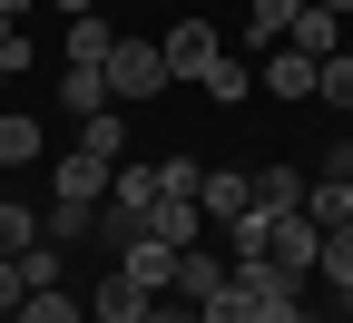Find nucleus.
I'll list each match as a JSON object with an SVG mask.
<instances>
[{"mask_svg":"<svg viewBox=\"0 0 353 323\" xmlns=\"http://www.w3.org/2000/svg\"><path fill=\"white\" fill-rule=\"evenodd\" d=\"M99 79H108L118 108H138V98H157V88H167V50H157V39H118V50L99 59Z\"/></svg>","mask_w":353,"mask_h":323,"instance_id":"nucleus-1","label":"nucleus"},{"mask_svg":"<svg viewBox=\"0 0 353 323\" xmlns=\"http://www.w3.org/2000/svg\"><path fill=\"white\" fill-rule=\"evenodd\" d=\"M255 216H265V206H255ZM265 255L304 284V274H314V255H324V225L304 216V206H275V216H265Z\"/></svg>","mask_w":353,"mask_h":323,"instance_id":"nucleus-2","label":"nucleus"},{"mask_svg":"<svg viewBox=\"0 0 353 323\" xmlns=\"http://www.w3.org/2000/svg\"><path fill=\"white\" fill-rule=\"evenodd\" d=\"M157 50H167V79H206L216 59H226V39H216V20H196V10H187V20L157 39Z\"/></svg>","mask_w":353,"mask_h":323,"instance_id":"nucleus-3","label":"nucleus"},{"mask_svg":"<svg viewBox=\"0 0 353 323\" xmlns=\"http://www.w3.org/2000/svg\"><path fill=\"white\" fill-rule=\"evenodd\" d=\"M245 206H255V176H245V167H206V176H196V216L216 225V236H226Z\"/></svg>","mask_w":353,"mask_h":323,"instance_id":"nucleus-4","label":"nucleus"},{"mask_svg":"<svg viewBox=\"0 0 353 323\" xmlns=\"http://www.w3.org/2000/svg\"><path fill=\"white\" fill-rule=\"evenodd\" d=\"M108 176H118L108 157L69 147V157H59V176H50V206H99V196H108Z\"/></svg>","mask_w":353,"mask_h":323,"instance_id":"nucleus-5","label":"nucleus"},{"mask_svg":"<svg viewBox=\"0 0 353 323\" xmlns=\"http://www.w3.org/2000/svg\"><path fill=\"white\" fill-rule=\"evenodd\" d=\"M176 255H187V245H167V236H128V245H118V274L148 284V294H167V284H176Z\"/></svg>","mask_w":353,"mask_h":323,"instance_id":"nucleus-6","label":"nucleus"},{"mask_svg":"<svg viewBox=\"0 0 353 323\" xmlns=\"http://www.w3.org/2000/svg\"><path fill=\"white\" fill-rule=\"evenodd\" d=\"M314 69H324V59H304V50L275 39V50L255 59V88H265V98H314Z\"/></svg>","mask_w":353,"mask_h":323,"instance_id":"nucleus-7","label":"nucleus"},{"mask_svg":"<svg viewBox=\"0 0 353 323\" xmlns=\"http://www.w3.org/2000/svg\"><path fill=\"white\" fill-rule=\"evenodd\" d=\"M226 274H236V264L216 255V245H187V255H176V284H167V294H187V304H206L216 284H226Z\"/></svg>","mask_w":353,"mask_h":323,"instance_id":"nucleus-8","label":"nucleus"},{"mask_svg":"<svg viewBox=\"0 0 353 323\" xmlns=\"http://www.w3.org/2000/svg\"><path fill=\"white\" fill-rule=\"evenodd\" d=\"M148 284H128V274H99V304H88V323H148Z\"/></svg>","mask_w":353,"mask_h":323,"instance_id":"nucleus-9","label":"nucleus"},{"mask_svg":"<svg viewBox=\"0 0 353 323\" xmlns=\"http://www.w3.org/2000/svg\"><path fill=\"white\" fill-rule=\"evenodd\" d=\"M334 20H343V10L304 0V10H294V30H285V50H304V59H334Z\"/></svg>","mask_w":353,"mask_h":323,"instance_id":"nucleus-10","label":"nucleus"},{"mask_svg":"<svg viewBox=\"0 0 353 323\" xmlns=\"http://www.w3.org/2000/svg\"><path fill=\"white\" fill-rule=\"evenodd\" d=\"M314 274L334 284V304H353V225H324V255H314Z\"/></svg>","mask_w":353,"mask_h":323,"instance_id":"nucleus-11","label":"nucleus"},{"mask_svg":"<svg viewBox=\"0 0 353 323\" xmlns=\"http://www.w3.org/2000/svg\"><path fill=\"white\" fill-rule=\"evenodd\" d=\"M108 50H118V30H108L99 10H79V20H69V69H99Z\"/></svg>","mask_w":353,"mask_h":323,"instance_id":"nucleus-12","label":"nucleus"},{"mask_svg":"<svg viewBox=\"0 0 353 323\" xmlns=\"http://www.w3.org/2000/svg\"><path fill=\"white\" fill-rule=\"evenodd\" d=\"M304 216L314 225H353V176H314L304 187Z\"/></svg>","mask_w":353,"mask_h":323,"instance_id":"nucleus-13","label":"nucleus"},{"mask_svg":"<svg viewBox=\"0 0 353 323\" xmlns=\"http://www.w3.org/2000/svg\"><path fill=\"white\" fill-rule=\"evenodd\" d=\"M294 10H304V0H245V39H255V50H275V39L294 30Z\"/></svg>","mask_w":353,"mask_h":323,"instance_id":"nucleus-14","label":"nucleus"},{"mask_svg":"<svg viewBox=\"0 0 353 323\" xmlns=\"http://www.w3.org/2000/svg\"><path fill=\"white\" fill-rule=\"evenodd\" d=\"M79 147H88V157H108V167L128 157V118H118V98H108L99 118H88V127H79Z\"/></svg>","mask_w":353,"mask_h":323,"instance_id":"nucleus-15","label":"nucleus"},{"mask_svg":"<svg viewBox=\"0 0 353 323\" xmlns=\"http://www.w3.org/2000/svg\"><path fill=\"white\" fill-rule=\"evenodd\" d=\"M314 98H324L334 118H353V50H334V59L314 69Z\"/></svg>","mask_w":353,"mask_h":323,"instance_id":"nucleus-16","label":"nucleus"},{"mask_svg":"<svg viewBox=\"0 0 353 323\" xmlns=\"http://www.w3.org/2000/svg\"><path fill=\"white\" fill-rule=\"evenodd\" d=\"M245 176H255V206L265 216H275V206H304V176L294 167H245Z\"/></svg>","mask_w":353,"mask_h":323,"instance_id":"nucleus-17","label":"nucleus"},{"mask_svg":"<svg viewBox=\"0 0 353 323\" xmlns=\"http://www.w3.org/2000/svg\"><path fill=\"white\" fill-rule=\"evenodd\" d=\"M39 157V118L20 108V118H0V176H10V167H30Z\"/></svg>","mask_w":353,"mask_h":323,"instance_id":"nucleus-18","label":"nucleus"},{"mask_svg":"<svg viewBox=\"0 0 353 323\" xmlns=\"http://www.w3.org/2000/svg\"><path fill=\"white\" fill-rule=\"evenodd\" d=\"M196 88H206V98H216V108H236V98H245V88H255V59H216V69H206Z\"/></svg>","mask_w":353,"mask_h":323,"instance_id":"nucleus-19","label":"nucleus"},{"mask_svg":"<svg viewBox=\"0 0 353 323\" xmlns=\"http://www.w3.org/2000/svg\"><path fill=\"white\" fill-rule=\"evenodd\" d=\"M59 255H69V245L30 236V245H20V284H30V294H39V284H59Z\"/></svg>","mask_w":353,"mask_h":323,"instance_id":"nucleus-20","label":"nucleus"},{"mask_svg":"<svg viewBox=\"0 0 353 323\" xmlns=\"http://www.w3.org/2000/svg\"><path fill=\"white\" fill-rule=\"evenodd\" d=\"M196 313H206V323H255V294L236 284V274H226V284H216V294H206Z\"/></svg>","mask_w":353,"mask_h":323,"instance_id":"nucleus-21","label":"nucleus"},{"mask_svg":"<svg viewBox=\"0 0 353 323\" xmlns=\"http://www.w3.org/2000/svg\"><path fill=\"white\" fill-rule=\"evenodd\" d=\"M20 323H88V313H79L59 284H39V294H20Z\"/></svg>","mask_w":353,"mask_h":323,"instance_id":"nucleus-22","label":"nucleus"},{"mask_svg":"<svg viewBox=\"0 0 353 323\" xmlns=\"http://www.w3.org/2000/svg\"><path fill=\"white\" fill-rule=\"evenodd\" d=\"M59 98H69L79 118H99V108H108V79H99V69H69V79H59Z\"/></svg>","mask_w":353,"mask_h":323,"instance_id":"nucleus-23","label":"nucleus"},{"mask_svg":"<svg viewBox=\"0 0 353 323\" xmlns=\"http://www.w3.org/2000/svg\"><path fill=\"white\" fill-rule=\"evenodd\" d=\"M30 236H39V216H30V206H20V196H0V255H20V245H30Z\"/></svg>","mask_w":353,"mask_h":323,"instance_id":"nucleus-24","label":"nucleus"},{"mask_svg":"<svg viewBox=\"0 0 353 323\" xmlns=\"http://www.w3.org/2000/svg\"><path fill=\"white\" fill-rule=\"evenodd\" d=\"M0 79H30V30L0 10Z\"/></svg>","mask_w":353,"mask_h":323,"instance_id":"nucleus-25","label":"nucleus"},{"mask_svg":"<svg viewBox=\"0 0 353 323\" xmlns=\"http://www.w3.org/2000/svg\"><path fill=\"white\" fill-rule=\"evenodd\" d=\"M148 323H206V313H196L187 294H157V304H148Z\"/></svg>","mask_w":353,"mask_h":323,"instance_id":"nucleus-26","label":"nucleus"},{"mask_svg":"<svg viewBox=\"0 0 353 323\" xmlns=\"http://www.w3.org/2000/svg\"><path fill=\"white\" fill-rule=\"evenodd\" d=\"M20 294H30L20 284V255H0V313H20Z\"/></svg>","mask_w":353,"mask_h":323,"instance_id":"nucleus-27","label":"nucleus"},{"mask_svg":"<svg viewBox=\"0 0 353 323\" xmlns=\"http://www.w3.org/2000/svg\"><path fill=\"white\" fill-rule=\"evenodd\" d=\"M324 176H353V137H334V147H324Z\"/></svg>","mask_w":353,"mask_h":323,"instance_id":"nucleus-28","label":"nucleus"},{"mask_svg":"<svg viewBox=\"0 0 353 323\" xmlns=\"http://www.w3.org/2000/svg\"><path fill=\"white\" fill-rule=\"evenodd\" d=\"M59 10H69V20H79V10H99V0H59Z\"/></svg>","mask_w":353,"mask_h":323,"instance_id":"nucleus-29","label":"nucleus"},{"mask_svg":"<svg viewBox=\"0 0 353 323\" xmlns=\"http://www.w3.org/2000/svg\"><path fill=\"white\" fill-rule=\"evenodd\" d=\"M304 323H353V313H304Z\"/></svg>","mask_w":353,"mask_h":323,"instance_id":"nucleus-30","label":"nucleus"},{"mask_svg":"<svg viewBox=\"0 0 353 323\" xmlns=\"http://www.w3.org/2000/svg\"><path fill=\"white\" fill-rule=\"evenodd\" d=\"M0 10H10V20H20V10H30V0H0Z\"/></svg>","mask_w":353,"mask_h":323,"instance_id":"nucleus-31","label":"nucleus"},{"mask_svg":"<svg viewBox=\"0 0 353 323\" xmlns=\"http://www.w3.org/2000/svg\"><path fill=\"white\" fill-rule=\"evenodd\" d=\"M324 10H353V0H324Z\"/></svg>","mask_w":353,"mask_h":323,"instance_id":"nucleus-32","label":"nucleus"},{"mask_svg":"<svg viewBox=\"0 0 353 323\" xmlns=\"http://www.w3.org/2000/svg\"><path fill=\"white\" fill-rule=\"evenodd\" d=\"M0 196H10V187H0Z\"/></svg>","mask_w":353,"mask_h":323,"instance_id":"nucleus-33","label":"nucleus"},{"mask_svg":"<svg viewBox=\"0 0 353 323\" xmlns=\"http://www.w3.org/2000/svg\"><path fill=\"white\" fill-rule=\"evenodd\" d=\"M0 88H10V79H0Z\"/></svg>","mask_w":353,"mask_h":323,"instance_id":"nucleus-34","label":"nucleus"}]
</instances>
